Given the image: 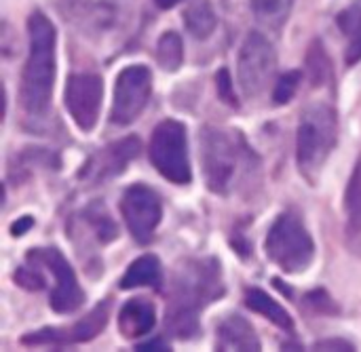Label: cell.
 I'll return each mask as SVG.
<instances>
[{"label": "cell", "instance_id": "cell-4", "mask_svg": "<svg viewBox=\"0 0 361 352\" xmlns=\"http://www.w3.org/2000/svg\"><path fill=\"white\" fill-rule=\"evenodd\" d=\"M338 144V114L332 103L315 101L300 114L296 133V163L305 180L317 182Z\"/></svg>", "mask_w": 361, "mask_h": 352}, {"label": "cell", "instance_id": "cell-21", "mask_svg": "<svg viewBox=\"0 0 361 352\" xmlns=\"http://www.w3.org/2000/svg\"><path fill=\"white\" fill-rule=\"evenodd\" d=\"M345 211H347V226L351 234L361 232V156L353 167L345 190Z\"/></svg>", "mask_w": 361, "mask_h": 352}, {"label": "cell", "instance_id": "cell-10", "mask_svg": "<svg viewBox=\"0 0 361 352\" xmlns=\"http://www.w3.org/2000/svg\"><path fill=\"white\" fill-rule=\"evenodd\" d=\"M121 213L133 241L148 245L163 220V203L152 188L133 184L121 196Z\"/></svg>", "mask_w": 361, "mask_h": 352}, {"label": "cell", "instance_id": "cell-1", "mask_svg": "<svg viewBox=\"0 0 361 352\" xmlns=\"http://www.w3.org/2000/svg\"><path fill=\"white\" fill-rule=\"evenodd\" d=\"M224 296L220 264L216 258L186 262L176 275L165 310V327L180 340H190L199 334V315L212 302Z\"/></svg>", "mask_w": 361, "mask_h": 352}, {"label": "cell", "instance_id": "cell-32", "mask_svg": "<svg viewBox=\"0 0 361 352\" xmlns=\"http://www.w3.org/2000/svg\"><path fill=\"white\" fill-rule=\"evenodd\" d=\"M135 348H137V351H171V346L165 344L163 340H152V342H148V344H137Z\"/></svg>", "mask_w": 361, "mask_h": 352}, {"label": "cell", "instance_id": "cell-11", "mask_svg": "<svg viewBox=\"0 0 361 352\" xmlns=\"http://www.w3.org/2000/svg\"><path fill=\"white\" fill-rule=\"evenodd\" d=\"M102 97H104V80L99 74L80 72L68 78L66 93H63L66 110L82 133L95 129L99 120Z\"/></svg>", "mask_w": 361, "mask_h": 352}, {"label": "cell", "instance_id": "cell-26", "mask_svg": "<svg viewBox=\"0 0 361 352\" xmlns=\"http://www.w3.org/2000/svg\"><path fill=\"white\" fill-rule=\"evenodd\" d=\"M305 302H307V308H311L319 315H336L338 313L336 302L326 294V289H315V291L307 294Z\"/></svg>", "mask_w": 361, "mask_h": 352}, {"label": "cell", "instance_id": "cell-27", "mask_svg": "<svg viewBox=\"0 0 361 352\" xmlns=\"http://www.w3.org/2000/svg\"><path fill=\"white\" fill-rule=\"evenodd\" d=\"M216 87H218V95L224 103H228L231 108H237L239 106V99H237V93H235V84H233V78H231V72L226 68L218 70L216 74Z\"/></svg>", "mask_w": 361, "mask_h": 352}, {"label": "cell", "instance_id": "cell-25", "mask_svg": "<svg viewBox=\"0 0 361 352\" xmlns=\"http://www.w3.org/2000/svg\"><path fill=\"white\" fill-rule=\"evenodd\" d=\"M302 78H305V74L300 70H290V72L281 74L277 78L275 87H273V101L277 106H283V103L292 101L298 87H300V82H302Z\"/></svg>", "mask_w": 361, "mask_h": 352}, {"label": "cell", "instance_id": "cell-31", "mask_svg": "<svg viewBox=\"0 0 361 352\" xmlns=\"http://www.w3.org/2000/svg\"><path fill=\"white\" fill-rule=\"evenodd\" d=\"M32 226H34V218L25 215V218L17 220V222L11 226V234H13V237H21V234H23V232H27Z\"/></svg>", "mask_w": 361, "mask_h": 352}, {"label": "cell", "instance_id": "cell-24", "mask_svg": "<svg viewBox=\"0 0 361 352\" xmlns=\"http://www.w3.org/2000/svg\"><path fill=\"white\" fill-rule=\"evenodd\" d=\"M13 281L25 289V291H40L47 287V279L42 275V266H38L36 262L27 260L23 266H19L13 275Z\"/></svg>", "mask_w": 361, "mask_h": 352}, {"label": "cell", "instance_id": "cell-33", "mask_svg": "<svg viewBox=\"0 0 361 352\" xmlns=\"http://www.w3.org/2000/svg\"><path fill=\"white\" fill-rule=\"evenodd\" d=\"M157 2V6L159 8H173L178 2H182V0H154Z\"/></svg>", "mask_w": 361, "mask_h": 352}, {"label": "cell", "instance_id": "cell-8", "mask_svg": "<svg viewBox=\"0 0 361 352\" xmlns=\"http://www.w3.org/2000/svg\"><path fill=\"white\" fill-rule=\"evenodd\" d=\"M152 95V74L146 65L133 63L121 70L114 82V97L110 108V122L127 127L140 118Z\"/></svg>", "mask_w": 361, "mask_h": 352}, {"label": "cell", "instance_id": "cell-3", "mask_svg": "<svg viewBox=\"0 0 361 352\" xmlns=\"http://www.w3.org/2000/svg\"><path fill=\"white\" fill-rule=\"evenodd\" d=\"M27 36H30V53L21 72L19 101L30 118H42L49 112L53 84H55L57 32L53 21L42 11H34L27 17Z\"/></svg>", "mask_w": 361, "mask_h": 352}, {"label": "cell", "instance_id": "cell-22", "mask_svg": "<svg viewBox=\"0 0 361 352\" xmlns=\"http://www.w3.org/2000/svg\"><path fill=\"white\" fill-rule=\"evenodd\" d=\"M309 82L313 87H322L332 78V61L326 53V46L319 40H313L307 53V70H305Z\"/></svg>", "mask_w": 361, "mask_h": 352}, {"label": "cell", "instance_id": "cell-29", "mask_svg": "<svg viewBox=\"0 0 361 352\" xmlns=\"http://www.w3.org/2000/svg\"><path fill=\"white\" fill-rule=\"evenodd\" d=\"M351 42L347 46V65H355L357 61H361V23L357 25V30L349 36Z\"/></svg>", "mask_w": 361, "mask_h": 352}, {"label": "cell", "instance_id": "cell-17", "mask_svg": "<svg viewBox=\"0 0 361 352\" xmlns=\"http://www.w3.org/2000/svg\"><path fill=\"white\" fill-rule=\"evenodd\" d=\"M245 306L250 310L258 313L260 317L269 319L279 329H286V332H292L294 329V319L290 317V313L277 300H273L269 294H264L258 287H250L245 291Z\"/></svg>", "mask_w": 361, "mask_h": 352}, {"label": "cell", "instance_id": "cell-20", "mask_svg": "<svg viewBox=\"0 0 361 352\" xmlns=\"http://www.w3.org/2000/svg\"><path fill=\"white\" fill-rule=\"evenodd\" d=\"M157 63L165 72H178L184 63V42L178 32H165L157 42Z\"/></svg>", "mask_w": 361, "mask_h": 352}, {"label": "cell", "instance_id": "cell-7", "mask_svg": "<svg viewBox=\"0 0 361 352\" xmlns=\"http://www.w3.org/2000/svg\"><path fill=\"white\" fill-rule=\"evenodd\" d=\"M277 72V53L271 40L260 32H250L239 49L237 78L245 99H258L267 93Z\"/></svg>", "mask_w": 361, "mask_h": 352}, {"label": "cell", "instance_id": "cell-30", "mask_svg": "<svg viewBox=\"0 0 361 352\" xmlns=\"http://www.w3.org/2000/svg\"><path fill=\"white\" fill-rule=\"evenodd\" d=\"M315 351H355L353 344H349L347 340L341 338H330V340H322L315 344Z\"/></svg>", "mask_w": 361, "mask_h": 352}, {"label": "cell", "instance_id": "cell-6", "mask_svg": "<svg viewBox=\"0 0 361 352\" xmlns=\"http://www.w3.org/2000/svg\"><path fill=\"white\" fill-rule=\"evenodd\" d=\"M148 158L152 167L167 182H173L180 186L190 184L192 171H190V161H188L186 127L173 118L159 122L150 135Z\"/></svg>", "mask_w": 361, "mask_h": 352}, {"label": "cell", "instance_id": "cell-18", "mask_svg": "<svg viewBox=\"0 0 361 352\" xmlns=\"http://www.w3.org/2000/svg\"><path fill=\"white\" fill-rule=\"evenodd\" d=\"M218 25L214 6L209 0H188L184 8V27L197 40H205L214 34Z\"/></svg>", "mask_w": 361, "mask_h": 352}, {"label": "cell", "instance_id": "cell-5", "mask_svg": "<svg viewBox=\"0 0 361 352\" xmlns=\"http://www.w3.org/2000/svg\"><path fill=\"white\" fill-rule=\"evenodd\" d=\"M267 258L288 275L305 272L315 258V243L300 215L286 211L275 218L264 241Z\"/></svg>", "mask_w": 361, "mask_h": 352}, {"label": "cell", "instance_id": "cell-13", "mask_svg": "<svg viewBox=\"0 0 361 352\" xmlns=\"http://www.w3.org/2000/svg\"><path fill=\"white\" fill-rule=\"evenodd\" d=\"M110 300H104V302H97L93 306V310H89L80 321H76L70 329H51V327H44V329H38V332H32V334H25L21 338V342L25 346L30 344H76V342H91L95 340L108 325V319H110Z\"/></svg>", "mask_w": 361, "mask_h": 352}, {"label": "cell", "instance_id": "cell-19", "mask_svg": "<svg viewBox=\"0 0 361 352\" xmlns=\"http://www.w3.org/2000/svg\"><path fill=\"white\" fill-rule=\"evenodd\" d=\"M80 215L85 220V226L93 232V237L97 239L99 245H108L118 237V228H116L112 215L108 213V209L104 207V201L89 203Z\"/></svg>", "mask_w": 361, "mask_h": 352}, {"label": "cell", "instance_id": "cell-14", "mask_svg": "<svg viewBox=\"0 0 361 352\" xmlns=\"http://www.w3.org/2000/svg\"><path fill=\"white\" fill-rule=\"evenodd\" d=\"M216 348L218 351L258 352L262 348L256 329L241 315H228L218 321L216 327Z\"/></svg>", "mask_w": 361, "mask_h": 352}, {"label": "cell", "instance_id": "cell-23", "mask_svg": "<svg viewBox=\"0 0 361 352\" xmlns=\"http://www.w3.org/2000/svg\"><path fill=\"white\" fill-rule=\"evenodd\" d=\"M292 8V0H254V11L258 19L271 27H279Z\"/></svg>", "mask_w": 361, "mask_h": 352}, {"label": "cell", "instance_id": "cell-12", "mask_svg": "<svg viewBox=\"0 0 361 352\" xmlns=\"http://www.w3.org/2000/svg\"><path fill=\"white\" fill-rule=\"evenodd\" d=\"M140 150H142V142L137 135H127L121 142H112L87 158V163L78 173V180L85 184H99L112 180L121 175L140 156Z\"/></svg>", "mask_w": 361, "mask_h": 352}, {"label": "cell", "instance_id": "cell-28", "mask_svg": "<svg viewBox=\"0 0 361 352\" xmlns=\"http://www.w3.org/2000/svg\"><path fill=\"white\" fill-rule=\"evenodd\" d=\"M336 21H338V25H341V30H343L347 36H351V34L357 30V25L361 23V0L353 2L349 8H345V11L336 17Z\"/></svg>", "mask_w": 361, "mask_h": 352}, {"label": "cell", "instance_id": "cell-15", "mask_svg": "<svg viewBox=\"0 0 361 352\" xmlns=\"http://www.w3.org/2000/svg\"><path fill=\"white\" fill-rule=\"evenodd\" d=\"M157 323L154 304L146 298H131L118 313V332L125 340H137L152 332Z\"/></svg>", "mask_w": 361, "mask_h": 352}, {"label": "cell", "instance_id": "cell-2", "mask_svg": "<svg viewBox=\"0 0 361 352\" xmlns=\"http://www.w3.org/2000/svg\"><path fill=\"white\" fill-rule=\"evenodd\" d=\"M201 167L207 188L228 196L254 175L258 158L239 131L207 125L201 129Z\"/></svg>", "mask_w": 361, "mask_h": 352}, {"label": "cell", "instance_id": "cell-9", "mask_svg": "<svg viewBox=\"0 0 361 352\" xmlns=\"http://www.w3.org/2000/svg\"><path fill=\"white\" fill-rule=\"evenodd\" d=\"M27 260L40 264L44 270L51 272L55 279V287L51 291L49 304L53 313L57 315H70L78 310L85 302V291L80 289V283L76 279V272L72 270L70 262L63 258V253L55 247H38L27 251Z\"/></svg>", "mask_w": 361, "mask_h": 352}, {"label": "cell", "instance_id": "cell-16", "mask_svg": "<svg viewBox=\"0 0 361 352\" xmlns=\"http://www.w3.org/2000/svg\"><path fill=\"white\" fill-rule=\"evenodd\" d=\"M121 289H137V287H163V266L157 256H142L129 264L121 283Z\"/></svg>", "mask_w": 361, "mask_h": 352}]
</instances>
